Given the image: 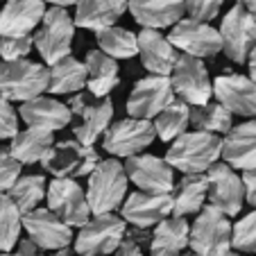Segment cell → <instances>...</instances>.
<instances>
[{"mask_svg": "<svg viewBox=\"0 0 256 256\" xmlns=\"http://www.w3.org/2000/svg\"><path fill=\"white\" fill-rule=\"evenodd\" d=\"M222 154V138L204 132H186L177 140H172L166 152V164L172 170H182L184 174H206L213 164H218Z\"/></svg>", "mask_w": 256, "mask_h": 256, "instance_id": "obj_1", "label": "cell"}, {"mask_svg": "<svg viewBox=\"0 0 256 256\" xmlns=\"http://www.w3.org/2000/svg\"><path fill=\"white\" fill-rule=\"evenodd\" d=\"M127 184L130 179L120 161H100L96 170L88 174V186L84 190L91 216H104V213H114L116 208H120L127 198Z\"/></svg>", "mask_w": 256, "mask_h": 256, "instance_id": "obj_2", "label": "cell"}, {"mask_svg": "<svg viewBox=\"0 0 256 256\" xmlns=\"http://www.w3.org/2000/svg\"><path fill=\"white\" fill-rule=\"evenodd\" d=\"M50 70L46 64L20 59L0 64V98L5 102H25L41 98L48 91Z\"/></svg>", "mask_w": 256, "mask_h": 256, "instance_id": "obj_3", "label": "cell"}, {"mask_svg": "<svg viewBox=\"0 0 256 256\" xmlns=\"http://www.w3.org/2000/svg\"><path fill=\"white\" fill-rule=\"evenodd\" d=\"M72 39H75V23L68 10L64 7H48L39 30L32 34L34 48L39 50L41 59L50 66L72 54Z\"/></svg>", "mask_w": 256, "mask_h": 256, "instance_id": "obj_4", "label": "cell"}, {"mask_svg": "<svg viewBox=\"0 0 256 256\" xmlns=\"http://www.w3.org/2000/svg\"><path fill=\"white\" fill-rule=\"evenodd\" d=\"M232 229L229 218L208 204L190 224L188 247L195 256H227L232 252Z\"/></svg>", "mask_w": 256, "mask_h": 256, "instance_id": "obj_5", "label": "cell"}, {"mask_svg": "<svg viewBox=\"0 0 256 256\" xmlns=\"http://www.w3.org/2000/svg\"><path fill=\"white\" fill-rule=\"evenodd\" d=\"M127 238V224L116 213L93 216L75 238V252L80 256H106L116 252Z\"/></svg>", "mask_w": 256, "mask_h": 256, "instance_id": "obj_6", "label": "cell"}, {"mask_svg": "<svg viewBox=\"0 0 256 256\" xmlns=\"http://www.w3.org/2000/svg\"><path fill=\"white\" fill-rule=\"evenodd\" d=\"M170 84H172L174 98L193 109L204 106L213 98V80L208 78V70L202 59L179 54L172 72H170Z\"/></svg>", "mask_w": 256, "mask_h": 256, "instance_id": "obj_7", "label": "cell"}, {"mask_svg": "<svg viewBox=\"0 0 256 256\" xmlns=\"http://www.w3.org/2000/svg\"><path fill=\"white\" fill-rule=\"evenodd\" d=\"M100 161L102 159L98 156L96 148H86L72 138L54 143L46 154V159L41 161V166L54 179H78L84 174H91Z\"/></svg>", "mask_w": 256, "mask_h": 256, "instance_id": "obj_8", "label": "cell"}, {"mask_svg": "<svg viewBox=\"0 0 256 256\" xmlns=\"http://www.w3.org/2000/svg\"><path fill=\"white\" fill-rule=\"evenodd\" d=\"M46 200L48 211L54 213L66 227L82 229L91 220L86 193L75 179H52L46 190Z\"/></svg>", "mask_w": 256, "mask_h": 256, "instance_id": "obj_9", "label": "cell"}, {"mask_svg": "<svg viewBox=\"0 0 256 256\" xmlns=\"http://www.w3.org/2000/svg\"><path fill=\"white\" fill-rule=\"evenodd\" d=\"M154 125L150 120H136V118H125V120L112 122V127L102 136V148L104 152L116 156H138L143 150H148L154 143Z\"/></svg>", "mask_w": 256, "mask_h": 256, "instance_id": "obj_10", "label": "cell"}, {"mask_svg": "<svg viewBox=\"0 0 256 256\" xmlns=\"http://www.w3.org/2000/svg\"><path fill=\"white\" fill-rule=\"evenodd\" d=\"M68 109H70L72 116H80L82 122L75 127V140L86 148H93L96 140L100 136H104V132L112 127V118H114V102L109 98L104 100H96V98L82 96V93H75L68 102Z\"/></svg>", "mask_w": 256, "mask_h": 256, "instance_id": "obj_11", "label": "cell"}, {"mask_svg": "<svg viewBox=\"0 0 256 256\" xmlns=\"http://www.w3.org/2000/svg\"><path fill=\"white\" fill-rule=\"evenodd\" d=\"M218 34L222 41V52L232 62L247 64V57L256 46V20L245 12L242 2H236L224 14Z\"/></svg>", "mask_w": 256, "mask_h": 256, "instance_id": "obj_12", "label": "cell"}, {"mask_svg": "<svg viewBox=\"0 0 256 256\" xmlns=\"http://www.w3.org/2000/svg\"><path fill=\"white\" fill-rule=\"evenodd\" d=\"M168 41L174 50L195 59L216 57L222 50L220 34H218V30L213 25L198 23V20H190V18H182L174 28H170Z\"/></svg>", "mask_w": 256, "mask_h": 256, "instance_id": "obj_13", "label": "cell"}, {"mask_svg": "<svg viewBox=\"0 0 256 256\" xmlns=\"http://www.w3.org/2000/svg\"><path fill=\"white\" fill-rule=\"evenodd\" d=\"M125 174L132 184L148 195H170L174 188L172 168L166 164V159L154 154H138L122 164Z\"/></svg>", "mask_w": 256, "mask_h": 256, "instance_id": "obj_14", "label": "cell"}, {"mask_svg": "<svg viewBox=\"0 0 256 256\" xmlns=\"http://www.w3.org/2000/svg\"><path fill=\"white\" fill-rule=\"evenodd\" d=\"M174 98L170 78H143L134 84L127 100V116L136 120H150L156 118Z\"/></svg>", "mask_w": 256, "mask_h": 256, "instance_id": "obj_15", "label": "cell"}, {"mask_svg": "<svg viewBox=\"0 0 256 256\" xmlns=\"http://www.w3.org/2000/svg\"><path fill=\"white\" fill-rule=\"evenodd\" d=\"M208 179V195L206 200L211 202L213 208L222 213V216L232 218L238 216L245 202V188H242V179L234 168L227 164H213L206 170Z\"/></svg>", "mask_w": 256, "mask_h": 256, "instance_id": "obj_16", "label": "cell"}, {"mask_svg": "<svg viewBox=\"0 0 256 256\" xmlns=\"http://www.w3.org/2000/svg\"><path fill=\"white\" fill-rule=\"evenodd\" d=\"M23 229L28 232V240L36 250H68L72 242V229L59 220L48 208H34L23 216Z\"/></svg>", "mask_w": 256, "mask_h": 256, "instance_id": "obj_17", "label": "cell"}, {"mask_svg": "<svg viewBox=\"0 0 256 256\" xmlns=\"http://www.w3.org/2000/svg\"><path fill=\"white\" fill-rule=\"evenodd\" d=\"M213 96L218 98V104L232 116H242L250 120L256 116V86L245 75H218L213 80Z\"/></svg>", "mask_w": 256, "mask_h": 256, "instance_id": "obj_18", "label": "cell"}, {"mask_svg": "<svg viewBox=\"0 0 256 256\" xmlns=\"http://www.w3.org/2000/svg\"><path fill=\"white\" fill-rule=\"evenodd\" d=\"M172 216V195H148L130 193L120 206V218L125 224H134L136 229H150Z\"/></svg>", "mask_w": 256, "mask_h": 256, "instance_id": "obj_19", "label": "cell"}, {"mask_svg": "<svg viewBox=\"0 0 256 256\" xmlns=\"http://www.w3.org/2000/svg\"><path fill=\"white\" fill-rule=\"evenodd\" d=\"M46 16L41 0H10L0 7V36H32Z\"/></svg>", "mask_w": 256, "mask_h": 256, "instance_id": "obj_20", "label": "cell"}, {"mask_svg": "<svg viewBox=\"0 0 256 256\" xmlns=\"http://www.w3.org/2000/svg\"><path fill=\"white\" fill-rule=\"evenodd\" d=\"M220 156L234 170H256V118L232 127L224 134Z\"/></svg>", "mask_w": 256, "mask_h": 256, "instance_id": "obj_21", "label": "cell"}, {"mask_svg": "<svg viewBox=\"0 0 256 256\" xmlns=\"http://www.w3.org/2000/svg\"><path fill=\"white\" fill-rule=\"evenodd\" d=\"M136 41H138V57L145 70H150L154 78H170L179 52L170 46L168 36L156 30H140L136 34Z\"/></svg>", "mask_w": 256, "mask_h": 256, "instance_id": "obj_22", "label": "cell"}, {"mask_svg": "<svg viewBox=\"0 0 256 256\" xmlns=\"http://www.w3.org/2000/svg\"><path fill=\"white\" fill-rule=\"evenodd\" d=\"M18 116L30 130L54 134V132L70 125L72 114H70V109H68V104L54 100V98L41 96V98H34V100L20 104Z\"/></svg>", "mask_w": 256, "mask_h": 256, "instance_id": "obj_23", "label": "cell"}, {"mask_svg": "<svg viewBox=\"0 0 256 256\" xmlns=\"http://www.w3.org/2000/svg\"><path fill=\"white\" fill-rule=\"evenodd\" d=\"M127 10L134 16L143 30H156L161 28H174L186 14V2L177 0H132L127 2Z\"/></svg>", "mask_w": 256, "mask_h": 256, "instance_id": "obj_24", "label": "cell"}, {"mask_svg": "<svg viewBox=\"0 0 256 256\" xmlns=\"http://www.w3.org/2000/svg\"><path fill=\"white\" fill-rule=\"evenodd\" d=\"M75 7V28L93 30L96 34L114 28V23L127 12V2L122 0H82Z\"/></svg>", "mask_w": 256, "mask_h": 256, "instance_id": "obj_25", "label": "cell"}, {"mask_svg": "<svg viewBox=\"0 0 256 256\" xmlns=\"http://www.w3.org/2000/svg\"><path fill=\"white\" fill-rule=\"evenodd\" d=\"M84 66H86V88L96 100H104L120 84V80H118V62L102 54L100 50H88Z\"/></svg>", "mask_w": 256, "mask_h": 256, "instance_id": "obj_26", "label": "cell"}, {"mask_svg": "<svg viewBox=\"0 0 256 256\" xmlns=\"http://www.w3.org/2000/svg\"><path fill=\"white\" fill-rule=\"evenodd\" d=\"M190 224L186 218H166L152 232L150 256H182L188 247Z\"/></svg>", "mask_w": 256, "mask_h": 256, "instance_id": "obj_27", "label": "cell"}, {"mask_svg": "<svg viewBox=\"0 0 256 256\" xmlns=\"http://www.w3.org/2000/svg\"><path fill=\"white\" fill-rule=\"evenodd\" d=\"M172 218H186L204 208L208 195L206 174H184L172 188Z\"/></svg>", "mask_w": 256, "mask_h": 256, "instance_id": "obj_28", "label": "cell"}, {"mask_svg": "<svg viewBox=\"0 0 256 256\" xmlns=\"http://www.w3.org/2000/svg\"><path fill=\"white\" fill-rule=\"evenodd\" d=\"M54 145V136L48 132L39 130H23L12 138L10 143V154L12 159H16L20 166H32L46 159V154L50 152V148Z\"/></svg>", "mask_w": 256, "mask_h": 256, "instance_id": "obj_29", "label": "cell"}, {"mask_svg": "<svg viewBox=\"0 0 256 256\" xmlns=\"http://www.w3.org/2000/svg\"><path fill=\"white\" fill-rule=\"evenodd\" d=\"M50 80H48V91L52 96H68V93H80L86 86V66L84 62L70 57L57 62L54 66L48 68Z\"/></svg>", "mask_w": 256, "mask_h": 256, "instance_id": "obj_30", "label": "cell"}, {"mask_svg": "<svg viewBox=\"0 0 256 256\" xmlns=\"http://www.w3.org/2000/svg\"><path fill=\"white\" fill-rule=\"evenodd\" d=\"M96 41H98V50L102 54H106V57H112L114 62L116 59H132L134 54H138L136 34L125 28H118V25L98 32Z\"/></svg>", "mask_w": 256, "mask_h": 256, "instance_id": "obj_31", "label": "cell"}, {"mask_svg": "<svg viewBox=\"0 0 256 256\" xmlns=\"http://www.w3.org/2000/svg\"><path fill=\"white\" fill-rule=\"evenodd\" d=\"M154 134L161 140H177L182 134H186V127L190 125V106L182 100H172L164 112L154 118Z\"/></svg>", "mask_w": 256, "mask_h": 256, "instance_id": "obj_32", "label": "cell"}, {"mask_svg": "<svg viewBox=\"0 0 256 256\" xmlns=\"http://www.w3.org/2000/svg\"><path fill=\"white\" fill-rule=\"evenodd\" d=\"M46 190H48V184H46L44 174H23L7 195L16 204L20 216H25V213L39 208L41 200L46 198Z\"/></svg>", "mask_w": 256, "mask_h": 256, "instance_id": "obj_33", "label": "cell"}, {"mask_svg": "<svg viewBox=\"0 0 256 256\" xmlns=\"http://www.w3.org/2000/svg\"><path fill=\"white\" fill-rule=\"evenodd\" d=\"M190 125L195 132H204V134H227L232 130V114L227 109L218 104V102H208L204 106H193L190 109Z\"/></svg>", "mask_w": 256, "mask_h": 256, "instance_id": "obj_34", "label": "cell"}, {"mask_svg": "<svg viewBox=\"0 0 256 256\" xmlns=\"http://www.w3.org/2000/svg\"><path fill=\"white\" fill-rule=\"evenodd\" d=\"M23 216L10 200V195H0V254H10L20 240Z\"/></svg>", "mask_w": 256, "mask_h": 256, "instance_id": "obj_35", "label": "cell"}, {"mask_svg": "<svg viewBox=\"0 0 256 256\" xmlns=\"http://www.w3.org/2000/svg\"><path fill=\"white\" fill-rule=\"evenodd\" d=\"M232 247L256 254V211L240 218L232 229Z\"/></svg>", "mask_w": 256, "mask_h": 256, "instance_id": "obj_36", "label": "cell"}, {"mask_svg": "<svg viewBox=\"0 0 256 256\" xmlns=\"http://www.w3.org/2000/svg\"><path fill=\"white\" fill-rule=\"evenodd\" d=\"M34 48L32 36H0V57L2 62H20Z\"/></svg>", "mask_w": 256, "mask_h": 256, "instance_id": "obj_37", "label": "cell"}, {"mask_svg": "<svg viewBox=\"0 0 256 256\" xmlns=\"http://www.w3.org/2000/svg\"><path fill=\"white\" fill-rule=\"evenodd\" d=\"M222 2L220 0H190L186 2V18L198 20V23H211L218 14H220Z\"/></svg>", "mask_w": 256, "mask_h": 256, "instance_id": "obj_38", "label": "cell"}, {"mask_svg": "<svg viewBox=\"0 0 256 256\" xmlns=\"http://www.w3.org/2000/svg\"><path fill=\"white\" fill-rule=\"evenodd\" d=\"M20 179V164L12 159L10 152L0 150V195H7Z\"/></svg>", "mask_w": 256, "mask_h": 256, "instance_id": "obj_39", "label": "cell"}, {"mask_svg": "<svg viewBox=\"0 0 256 256\" xmlns=\"http://www.w3.org/2000/svg\"><path fill=\"white\" fill-rule=\"evenodd\" d=\"M18 134V114L16 109L0 98V140H12Z\"/></svg>", "mask_w": 256, "mask_h": 256, "instance_id": "obj_40", "label": "cell"}, {"mask_svg": "<svg viewBox=\"0 0 256 256\" xmlns=\"http://www.w3.org/2000/svg\"><path fill=\"white\" fill-rule=\"evenodd\" d=\"M242 188H245V200L250 206H254L256 211V170H247L242 172Z\"/></svg>", "mask_w": 256, "mask_h": 256, "instance_id": "obj_41", "label": "cell"}, {"mask_svg": "<svg viewBox=\"0 0 256 256\" xmlns=\"http://www.w3.org/2000/svg\"><path fill=\"white\" fill-rule=\"evenodd\" d=\"M116 256H143V252H140V247L136 240L125 238V240L120 242V247L116 250Z\"/></svg>", "mask_w": 256, "mask_h": 256, "instance_id": "obj_42", "label": "cell"}, {"mask_svg": "<svg viewBox=\"0 0 256 256\" xmlns=\"http://www.w3.org/2000/svg\"><path fill=\"white\" fill-rule=\"evenodd\" d=\"M16 254L18 256H44L41 254V250H36L28 238H20L18 240V245H16Z\"/></svg>", "mask_w": 256, "mask_h": 256, "instance_id": "obj_43", "label": "cell"}, {"mask_svg": "<svg viewBox=\"0 0 256 256\" xmlns=\"http://www.w3.org/2000/svg\"><path fill=\"white\" fill-rule=\"evenodd\" d=\"M247 66H250V80L254 82V86H256V46H254V50L250 52V57H247Z\"/></svg>", "mask_w": 256, "mask_h": 256, "instance_id": "obj_44", "label": "cell"}, {"mask_svg": "<svg viewBox=\"0 0 256 256\" xmlns=\"http://www.w3.org/2000/svg\"><path fill=\"white\" fill-rule=\"evenodd\" d=\"M242 7H245V12L252 16V18L256 20V0H247V2H242Z\"/></svg>", "mask_w": 256, "mask_h": 256, "instance_id": "obj_45", "label": "cell"}, {"mask_svg": "<svg viewBox=\"0 0 256 256\" xmlns=\"http://www.w3.org/2000/svg\"><path fill=\"white\" fill-rule=\"evenodd\" d=\"M52 256H72V254H70V252H68V250H62V252H54Z\"/></svg>", "mask_w": 256, "mask_h": 256, "instance_id": "obj_46", "label": "cell"}, {"mask_svg": "<svg viewBox=\"0 0 256 256\" xmlns=\"http://www.w3.org/2000/svg\"><path fill=\"white\" fill-rule=\"evenodd\" d=\"M227 256H238V254H236V252H229V254H227Z\"/></svg>", "mask_w": 256, "mask_h": 256, "instance_id": "obj_47", "label": "cell"}, {"mask_svg": "<svg viewBox=\"0 0 256 256\" xmlns=\"http://www.w3.org/2000/svg\"><path fill=\"white\" fill-rule=\"evenodd\" d=\"M0 256H18V254H0Z\"/></svg>", "mask_w": 256, "mask_h": 256, "instance_id": "obj_48", "label": "cell"}, {"mask_svg": "<svg viewBox=\"0 0 256 256\" xmlns=\"http://www.w3.org/2000/svg\"><path fill=\"white\" fill-rule=\"evenodd\" d=\"M182 256H195V254H182Z\"/></svg>", "mask_w": 256, "mask_h": 256, "instance_id": "obj_49", "label": "cell"}]
</instances>
